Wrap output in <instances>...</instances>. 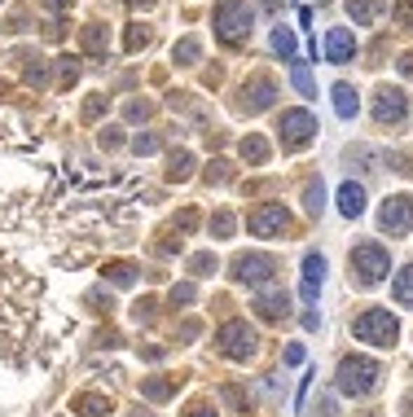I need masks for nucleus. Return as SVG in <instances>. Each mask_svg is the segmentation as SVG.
<instances>
[{
	"label": "nucleus",
	"mask_w": 413,
	"mask_h": 417,
	"mask_svg": "<svg viewBox=\"0 0 413 417\" xmlns=\"http://www.w3.org/2000/svg\"><path fill=\"white\" fill-rule=\"evenodd\" d=\"M251 27H255V9L246 5V0H220L216 5V36L224 44L251 40Z\"/></svg>",
	"instance_id": "obj_1"
},
{
	"label": "nucleus",
	"mask_w": 413,
	"mask_h": 417,
	"mask_svg": "<svg viewBox=\"0 0 413 417\" xmlns=\"http://www.w3.org/2000/svg\"><path fill=\"white\" fill-rule=\"evenodd\" d=\"M378 378H383V369H378V360H365V356H348V360L339 364V378H334V387H339L343 395L360 399V395H370V391L378 387Z\"/></svg>",
	"instance_id": "obj_2"
},
{
	"label": "nucleus",
	"mask_w": 413,
	"mask_h": 417,
	"mask_svg": "<svg viewBox=\"0 0 413 417\" xmlns=\"http://www.w3.org/2000/svg\"><path fill=\"white\" fill-rule=\"evenodd\" d=\"M348 268L356 273V286H378L391 268V255H387V246H378V242H360L348 255Z\"/></svg>",
	"instance_id": "obj_3"
},
{
	"label": "nucleus",
	"mask_w": 413,
	"mask_h": 417,
	"mask_svg": "<svg viewBox=\"0 0 413 417\" xmlns=\"http://www.w3.org/2000/svg\"><path fill=\"white\" fill-rule=\"evenodd\" d=\"M352 334H356L360 343H370V347H391L395 339H400V325H395V316L387 308H365V312L356 316Z\"/></svg>",
	"instance_id": "obj_4"
},
{
	"label": "nucleus",
	"mask_w": 413,
	"mask_h": 417,
	"mask_svg": "<svg viewBox=\"0 0 413 417\" xmlns=\"http://www.w3.org/2000/svg\"><path fill=\"white\" fill-rule=\"evenodd\" d=\"M378 228H383L387 238H405V233L413 228V198H409V193L387 198L383 211H378Z\"/></svg>",
	"instance_id": "obj_5"
},
{
	"label": "nucleus",
	"mask_w": 413,
	"mask_h": 417,
	"mask_svg": "<svg viewBox=\"0 0 413 417\" xmlns=\"http://www.w3.org/2000/svg\"><path fill=\"white\" fill-rule=\"evenodd\" d=\"M220 352L229 356V360H246V356H255V329L246 325V321H229V325H220Z\"/></svg>",
	"instance_id": "obj_6"
},
{
	"label": "nucleus",
	"mask_w": 413,
	"mask_h": 417,
	"mask_svg": "<svg viewBox=\"0 0 413 417\" xmlns=\"http://www.w3.org/2000/svg\"><path fill=\"white\" fill-rule=\"evenodd\" d=\"M277 132H282V145L286 149H304L312 137H317V119H312L308 110H286L282 123H277Z\"/></svg>",
	"instance_id": "obj_7"
},
{
	"label": "nucleus",
	"mask_w": 413,
	"mask_h": 417,
	"mask_svg": "<svg viewBox=\"0 0 413 417\" xmlns=\"http://www.w3.org/2000/svg\"><path fill=\"white\" fill-rule=\"evenodd\" d=\"M246 228H251L255 238H282V233L290 228V215H286L282 203H269V207H259V211L246 215Z\"/></svg>",
	"instance_id": "obj_8"
},
{
	"label": "nucleus",
	"mask_w": 413,
	"mask_h": 417,
	"mask_svg": "<svg viewBox=\"0 0 413 417\" xmlns=\"http://www.w3.org/2000/svg\"><path fill=\"white\" fill-rule=\"evenodd\" d=\"M277 273V264L269 255H238L233 259V277L242 281V286H269Z\"/></svg>",
	"instance_id": "obj_9"
},
{
	"label": "nucleus",
	"mask_w": 413,
	"mask_h": 417,
	"mask_svg": "<svg viewBox=\"0 0 413 417\" xmlns=\"http://www.w3.org/2000/svg\"><path fill=\"white\" fill-rule=\"evenodd\" d=\"M405 110H409V102H405L400 88H387V83H383V88L374 93V119L378 123H400Z\"/></svg>",
	"instance_id": "obj_10"
},
{
	"label": "nucleus",
	"mask_w": 413,
	"mask_h": 417,
	"mask_svg": "<svg viewBox=\"0 0 413 417\" xmlns=\"http://www.w3.org/2000/svg\"><path fill=\"white\" fill-rule=\"evenodd\" d=\"M273 97H277V83L269 79V75H251L242 83V110H269L273 106Z\"/></svg>",
	"instance_id": "obj_11"
},
{
	"label": "nucleus",
	"mask_w": 413,
	"mask_h": 417,
	"mask_svg": "<svg viewBox=\"0 0 413 417\" xmlns=\"http://www.w3.org/2000/svg\"><path fill=\"white\" fill-rule=\"evenodd\" d=\"M325 57L334 62V66H343V62L356 57V36H352L348 27H334V31L325 36Z\"/></svg>",
	"instance_id": "obj_12"
},
{
	"label": "nucleus",
	"mask_w": 413,
	"mask_h": 417,
	"mask_svg": "<svg viewBox=\"0 0 413 417\" xmlns=\"http://www.w3.org/2000/svg\"><path fill=\"white\" fill-rule=\"evenodd\" d=\"M325 281V255H304V303H317V290Z\"/></svg>",
	"instance_id": "obj_13"
},
{
	"label": "nucleus",
	"mask_w": 413,
	"mask_h": 417,
	"mask_svg": "<svg viewBox=\"0 0 413 417\" xmlns=\"http://www.w3.org/2000/svg\"><path fill=\"white\" fill-rule=\"evenodd\" d=\"M255 312L264 316V321H282V316H290V299L282 290H269V294L255 299Z\"/></svg>",
	"instance_id": "obj_14"
},
{
	"label": "nucleus",
	"mask_w": 413,
	"mask_h": 417,
	"mask_svg": "<svg viewBox=\"0 0 413 417\" xmlns=\"http://www.w3.org/2000/svg\"><path fill=\"white\" fill-rule=\"evenodd\" d=\"M339 211L348 215V220H356V215L365 211V185H352V180H343V185H339Z\"/></svg>",
	"instance_id": "obj_15"
},
{
	"label": "nucleus",
	"mask_w": 413,
	"mask_h": 417,
	"mask_svg": "<svg viewBox=\"0 0 413 417\" xmlns=\"http://www.w3.org/2000/svg\"><path fill=\"white\" fill-rule=\"evenodd\" d=\"M334 110H339V119H356L360 93L352 88V83H334Z\"/></svg>",
	"instance_id": "obj_16"
},
{
	"label": "nucleus",
	"mask_w": 413,
	"mask_h": 417,
	"mask_svg": "<svg viewBox=\"0 0 413 417\" xmlns=\"http://www.w3.org/2000/svg\"><path fill=\"white\" fill-rule=\"evenodd\" d=\"M383 5H387V0H348V13H352L356 27H370V22H378Z\"/></svg>",
	"instance_id": "obj_17"
},
{
	"label": "nucleus",
	"mask_w": 413,
	"mask_h": 417,
	"mask_svg": "<svg viewBox=\"0 0 413 417\" xmlns=\"http://www.w3.org/2000/svg\"><path fill=\"white\" fill-rule=\"evenodd\" d=\"M391 299L400 308H413V264H405L400 273H395V281H391Z\"/></svg>",
	"instance_id": "obj_18"
},
{
	"label": "nucleus",
	"mask_w": 413,
	"mask_h": 417,
	"mask_svg": "<svg viewBox=\"0 0 413 417\" xmlns=\"http://www.w3.org/2000/svg\"><path fill=\"white\" fill-rule=\"evenodd\" d=\"M75 413L79 417H102V413H110V404H106V395H79L75 399Z\"/></svg>",
	"instance_id": "obj_19"
},
{
	"label": "nucleus",
	"mask_w": 413,
	"mask_h": 417,
	"mask_svg": "<svg viewBox=\"0 0 413 417\" xmlns=\"http://www.w3.org/2000/svg\"><path fill=\"white\" fill-rule=\"evenodd\" d=\"M242 158L255 163V167L269 158V145H264V137H246V141H242Z\"/></svg>",
	"instance_id": "obj_20"
},
{
	"label": "nucleus",
	"mask_w": 413,
	"mask_h": 417,
	"mask_svg": "<svg viewBox=\"0 0 413 417\" xmlns=\"http://www.w3.org/2000/svg\"><path fill=\"white\" fill-rule=\"evenodd\" d=\"M290 83H294V88H299L304 97H317V79H312L308 66H299V62H294V71H290Z\"/></svg>",
	"instance_id": "obj_21"
},
{
	"label": "nucleus",
	"mask_w": 413,
	"mask_h": 417,
	"mask_svg": "<svg viewBox=\"0 0 413 417\" xmlns=\"http://www.w3.org/2000/svg\"><path fill=\"white\" fill-rule=\"evenodd\" d=\"M273 48H277L282 57H294V48H299V44H294V31H290V27H277V31H273Z\"/></svg>",
	"instance_id": "obj_22"
},
{
	"label": "nucleus",
	"mask_w": 413,
	"mask_h": 417,
	"mask_svg": "<svg viewBox=\"0 0 413 417\" xmlns=\"http://www.w3.org/2000/svg\"><path fill=\"white\" fill-rule=\"evenodd\" d=\"M198 53H203V44H198V40H180V44L172 48V57H176L180 66H189V62H198Z\"/></svg>",
	"instance_id": "obj_23"
},
{
	"label": "nucleus",
	"mask_w": 413,
	"mask_h": 417,
	"mask_svg": "<svg viewBox=\"0 0 413 417\" xmlns=\"http://www.w3.org/2000/svg\"><path fill=\"white\" fill-rule=\"evenodd\" d=\"M304 203H308V211H312V215H321V207H325V189H321V180L304 189Z\"/></svg>",
	"instance_id": "obj_24"
},
{
	"label": "nucleus",
	"mask_w": 413,
	"mask_h": 417,
	"mask_svg": "<svg viewBox=\"0 0 413 417\" xmlns=\"http://www.w3.org/2000/svg\"><path fill=\"white\" fill-rule=\"evenodd\" d=\"M189 167H194V158L185 154V149H180V154H172V172H168V176H172V180H185Z\"/></svg>",
	"instance_id": "obj_25"
},
{
	"label": "nucleus",
	"mask_w": 413,
	"mask_h": 417,
	"mask_svg": "<svg viewBox=\"0 0 413 417\" xmlns=\"http://www.w3.org/2000/svg\"><path fill=\"white\" fill-rule=\"evenodd\" d=\"M211 233H216V238H229V233H233V215H216V220H211Z\"/></svg>",
	"instance_id": "obj_26"
},
{
	"label": "nucleus",
	"mask_w": 413,
	"mask_h": 417,
	"mask_svg": "<svg viewBox=\"0 0 413 417\" xmlns=\"http://www.w3.org/2000/svg\"><path fill=\"white\" fill-rule=\"evenodd\" d=\"M189 268H194L198 277H207V273H216V259H211V255H194V264H189Z\"/></svg>",
	"instance_id": "obj_27"
},
{
	"label": "nucleus",
	"mask_w": 413,
	"mask_h": 417,
	"mask_svg": "<svg viewBox=\"0 0 413 417\" xmlns=\"http://www.w3.org/2000/svg\"><path fill=\"white\" fill-rule=\"evenodd\" d=\"M132 149H137V154H154V149H158V137H137V141H132Z\"/></svg>",
	"instance_id": "obj_28"
},
{
	"label": "nucleus",
	"mask_w": 413,
	"mask_h": 417,
	"mask_svg": "<svg viewBox=\"0 0 413 417\" xmlns=\"http://www.w3.org/2000/svg\"><path fill=\"white\" fill-rule=\"evenodd\" d=\"M189 299H194V286H189V281H185V286H176V290H172V303H189Z\"/></svg>",
	"instance_id": "obj_29"
},
{
	"label": "nucleus",
	"mask_w": 413,
	"mask_h": 417,
	"mask_svg": "<svg viewBox=\"0 0 413 417\" xmlns=\"http://www.w3.org/2000/svg\"><path fill=\"white\" fill-rule=\"evenodd\" d=\"M286 364H304V347H299V343L286 347Z\"/></svg>",
	"instance_id": "obj_30"
},
{
	"label": "nucleus",
	"mask_w": 413,
	"mask_h": 417,
	"mask_svg": "<svg viewBox=\"0 0 413 417\" xmlns=\"http://www.w3.org/2000/svg\"><path fill=\"white\" fill-rule=\"evenodd\" d=\"M400 27H413V0H405V5H400Z\"/></svg>",
	"instance_id": "obj_31"
},
{
	"label": "nucleus",
	"mask_w": 413,
	"mask_h": 417,
	"mask_svg": "<svg viewBox=\"0 0 413 417\" xmlns=\"http://www.w3.org/2000/svg\"><path fill=\"white\" fill-rule=\"evenodd\" d=\"M400 75H409V79H413V53H405V57H400Z\"/></svg>",
	"instance_id": "obj_32"
},
{
	"label": "nucleus",
	"mask_w": 413,
	"mask_h": 417,
	"mask_svg": "<svg viewBox=\"0 0 413 417\" xmlns=\"http://www.w3.org/2000/svg\"><path fill=\"white\" fill-rule=\"evenodd\" d=\"M189 417H216V413H207V409H194V413H189Z\"/></svg>",
	"instance_id": "obj_33"
}]
</instances>
